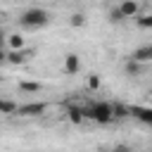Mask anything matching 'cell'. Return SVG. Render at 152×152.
<instances>
[{"label": "cell", "mask_w": 152, "mask_h": 152, "mask_svg": "<svg viewBox=\"0 0 152 152\" xmlns=\"http://www.w3.org/2000/svg\"><path fill=\"white\" fill-rule=\"evenodd\" d=\"M50 24V14L43 7H28L19 14V26L21 28H43Z\"/></svg>", "instance_id": "1"}, {"label": "cell", "mask_w": 152, "mask_h": 152, "mask_svg": "<svg viewBox=\"0 0 152 152\" xmlns=\"http://www.w3.org/2000/svg\"><path fill=\"white\" fill-rule=\"evenodd\" d=\"M86 119H93L95 124H109V121H114V104L93 102L90 107H86Z\"/></svg>", "instance_id": "2"}, {"label": "cell", "mask_w": 152, "mask_h": 152, "mask_svg": "<svg viewBox=\"0 0 152 152\" xmlns=\"http://www.w3.org/2000/svg\"><path fill=\"white\" fill-rule=\"evenodd\" d=\"M28 57H31L28 50H7V48H5V52H2V62H5V64H14V66H17V64H24Z\"/></svg>", "instance_id": "3"}, {"label": "cell", "mask_w": 152, "mask_h": 152, "mask_svg": "<svg viewBox=\"0 0 152 152\" xmlns=\"http://www.w3.org/2000/svg\"><path fill=\"white\" fill-rule=\"evenodd\" d=\"M119 10L124 12L126 19H135V17L140 14V2H138V0H121V2H119Z\"/></svg>", "instance_id": "4"}, {"label": "cell", "mask_w": 152, "mask_h": 152, "mask_svg": "<svg viewBox=\"0 0 152 152\" xmlns=\"http://www.w3.org/2000/svg\"><path fill=\"white\" fill-rule=\"evenodd\" d=\"M45 112V102H28V104H19V116H38Z\"/></svg>", "instance_id": "5"}, {"label": "cell", "mask_w": 152, "mask_h": 152, "mask_svg": "<svg viewBox=\"0 0 152 152\" xmlns=\"http://www.w3.org/2000/svg\"><path fill=\"white\" fill-rule=\"evenodd\" d=\"M131 57H133V59H138L140 64H147V62H152V43H145V45L135 48Z\"/></svg>", "instance_id": "6"}, {"label": "cell", "mask_w": 152, "mask_h": 152, "mask_svg": "<svg viewBox=\"0 0 152 152\" xmlns=\"http://www.w3.org/2000/svg\"><path fill=\"white\" fill-rule=\"evenodd\" d=\"M64 71H66V74H78V71H81V57H78L76 52L64 55Z\"/></svg>", "instance_id": "7"}, {"label": "cell", "mask_w": 152, "mask_h": 152, "mask_svg": "<svg viewBox=\"0 0 152 152\" xmlns=\"http://www.w3.org/2000/svg\"><path fill=\"white\" fill-rule=\"evenodd\" d=\"M131 116H135V119H140L142 124L152 126V109H150V107H140V104H133V107H131Z\"/></svg>", "instance_id": "8"}, {"label": "cell", "mask_w": 152, "mask_h": 152, "mask_svg": "<svg viewBox=\"0 0 152 152\" xmlns=\"http://www.w3.org/2000/svg\"><path fill=\"white\" fill-rule=\"evenodd\" d=\"M17 112H19V102H14V100H10V97H2V100H0V114L12 116V114H17Z\"/></svg>", "instance_id": "9"}, {"label": "cell", "mask_w": 152, "mask_h": 152, "mask_svg": "<svg viewBox=\"0 0 152 152\" xmlns=\"http://www.w3.org/2000/svg\"><path fill=\"white\" fill-rule=\"evenodd\" d=\"M124 69H126V74H128V76H140V71H142V64H140L138 59L128 57V59H126V64H124Z\"/></svg>", "instance_id": "10"}, {"label": "cell", "mask_w": 152, "mask_h": 152, "mask_svg": "<svg viewBox=\"0 0 152 152\" xmlns=\"http://www.w3.org/2000/svg\"><path fill=\"white\" fill-rule=\"evenodd\" d=\"M7 50H24V36L21 33L7 36Z\"/></svg>", "instance_id": "11"}, {"label": "cell", "mask_w": 152, "mask_h": 152, "mask_svg": "<svg viewBox=\"0 0 152 152\" xmlns=\"http://www.w3.org/2000/svg\"><path fill=\"white\" fill-rule=\"evenodd\" d=\"M19 90L21 93H40L43 83H38V81H19Z\"/></svg>", "instance_id": "12"}, {"label": "cell", "mask_w": 152, "mask_h": 152, "mask_svg": "<svg viewBox=\"0 0 152 152\" xmlns=\"http://www.w3.org/2000/svg\"><path fill=\"white\" fill-rule=\"evenodd\" d=\"M86 119V109H81V107H69V121L71 124H81Z\"/></svg>", "instance_id": "13"}, {"label": "cell", "mask_w": 152, "mask_h": 152, "mask_svg": "<svg viewBox=\"0 0 152 152\" xmlns=\"http://www.w3.org/2000/svg\"><path fill=\"white\" fill-rule=\"evenodd\" d=\"M131 116V107L121 104V102H114V119H126Z\"/></svg>", "instance_id": "14"}, {"label": "cell", "mask_w": 152, "mask_h": 152, "mask_svg": "<svg viewBox=\"0 0 152 152\" xmlns=\"http://www.w3.org/2000/svg\"><path fill=\"white\" fill-rule=\"evenodd\" d=\"M109 21L112 24H121V21H126V17H124V12L119 7H112L109 10Z\"/></svg>", "instance_id": "15"}, {"label": "cell", "mask_w": 152, "mask_h": 152, "mask_svg": "<svg viewBox=\"0 0 152 152\" xmlns=\"http://www.w3.org/2000/svg\"><path fill=\"white\" fill-rule=\"evenodd\" d=\"M69 24H71L74 28H81V26H86V17H83L81 12H74V14L69 17Z\"/></svg>", "instance_id": "16"}, {"label": "cell", "mask_w": 152, "mask_h": 152, "mask_svg": "<svg viewBox=\"0 0 152 152\" xmlns=\"http://www.w3.org/2000/svg\"><path fill=\"white\" fill-rule=\"evenodd\" d=\"M135 24L140 28H152V14H138L135 17Z\"/></svg>", "instance_id": "17"}, {"label": "cell", "mask_w": 152, "mask_h": 152, "mask_svg": "<svg viewBox=\"0 0 152 152\" xmlns=\"http://www.w3.org/2000/svg\"><path fill=\"white\" fill-rule=\"evenodd\" d=\"M86 86H88V90H100V86H102V78H100L97 74H93V76H88Z\"/></svg>", "instance_id": "18"}, {"label": "cell", "mask_w": 152, "mask_h": 152, "mask_svg": "<svg viewBox=\"0 0 152 152\" xmlns=\"http://www.w3.org/2000/svg\"><path fill=\"white\" fill-rule=\"evenodd\" d=\"M109 152H131V147H128V145H124V142H121V145H114V147H112V150H109Z\"/></svg>", "instance_id": "19"}]
</instances>
